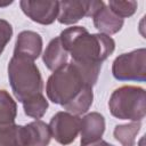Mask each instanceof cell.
<instances>
[{"label": "cell", "mask_w": 146, "mask_h": 146, "mask_svg": "<svg viewBox=\"0 0 146 146\" xmlns=\"http://www.w3.org/2000/svg\"><path fill=\"white\" fill-rule=\"evenodd\" d=\"M60 42L73 63L84 66H100L113 54L114 40L106 34L89 33L83 26L67 27L59 34Z\"/></svg>", "instance_id": "cell-1"}, {"label": "cell", "mask_w": 146, "mask_h": 146, "mask_svg": "<svg viewBox=\"0 0 146 146\" xmlns=\"http://www.w3.org/2000/svg\"><path fill=\"white\" fill-rule=\"evenodd\" d=\"M8 79L14 96L21 103L42 94L43 81L34 60L13 55L8 63Z\"/></svg>", "instance_id": "cell-2"}, {"label": "cell", "mask_w": 146, "mask_h": 146, "mask_svg": "<svg viewBox=\"0 0 146 146\" xmlns=\"http://www.w3.org/2000/svg\"><path fill=\"white\" fill-rule=\"evenodd\" d=\"M87 87L90 86L86 83L78 67L70 62L48 78L46 94L50 102L64 107L75 99Z\"/></svg>", "instance_id": "cell-3"}, {"label": "cell", "mask_w": 146, "mask_h": 146, "mask_svg": "<svg viewBox=\"0 0 146 146\" xmlns=\"http://www.w3.org/2000/svg\"><path fill=\"white\" fill-rule=\"evenodd\" d=\"M111 114L120 120L140 122L146 114V94L137 86H122L113 91L108 100Z\"/></svg>", "instance_id": "cell-4"}, {"label": "cell", "mask_w": 146, "mask_h": 146, "mask_svg": "<svg viewBox=\"0 0 146 146\" xmlns=\"http://www.w3.org/2000/svg\"><path fill=\"white\" fill-rule=\"evenodd\" d=\"M112 74L119 81L146 80V49L139 48L121 54L112 64Z\"/></svg>", "instance_id": "cell-5"}, {"label": "cell", "mask_w": 146, "mask_h": 146, "mask_svg": "<svg viewBox=\"0 0 146 146\" xmlns=\"http://www.w3.org/2000/svg\"><path fill=\"white\" fill-rule=\"evenodd\" d=\"M81 117L70 112H57L49 122L51 137L60 145L72 144L80 132Z\"/></svg>", "instance_id": "cell-6"}, {"label": "cell", "mask_w": 146, "mask_h": 146, "mask_svg": "<svg viewBox=\"0 0 146 146\" xmlns=\"http://www.w3.org/2000/svg\"><path fill=\"white\" fill-rule=\"evenodd\" d=\"M103 5V1H58L57 21L64 25H73L83 17H92Z\"/></svg>", "instance_id": "cell-7"}, {"label": "cell", "mask_w": 146, "mask_h": 146, "mask_svg": "<svg viewBox=\"0 0 146 146\" xmlns=\"http://www.w3.org/2000/svg\"><path fill=\"white\" fill-rule=\"evenodd\" d=\"M19 6L30 19L42 25L52 24L58 16V1L22 0Z\"/></svg>", "instance_id": "cell-8"}, {"label": "cell", "mask_w": 146, "mask_h": 146, "mask_svg": "<svg viewBox=\"0 0 146 146\" xmlns=\"http://www.w3.org/2000/svg\"><path fill=\"white\" fill-rule=\"evenodd\" d=\"M42 50V38L34 31H22L16 39L14 55L35 60Z\"/></svg>", "instance_id": "cell-9"}, {"label": "cell", "mask_w": 146, "mask_h": 146, "mask_svg": "<svg viewBox=\"0 0 146 146\" xmlns=\"http://www.w3.org/2000/svg\"><path fill=\"white\" fill-rule=\"evenodd\" d=\"M105 131V119L98 112H91L84 115L80 122L81 144H89L102 139Z\"/></svg>", "instance_id": "cell-10"}, {"label": "cell", "mask_w": 146, "mask_h": 146, "mask_svg": "<svg viewBox=\"0 0 146 146\" xmlns=\"http://www.w3.org/2000/svg\"><path fill=\"white\" fill-rule=\"evenodd\" d=\"M92 19H94L95 27L102 34H106V35L117 33L122 29L124 23V19L115 15L105 3L100 9H98L95 13V15L92 16Z\"/></svg>", "instance_id": "cell-11"}, {"label": "cell", "mask_w": 146, "mask_h": 146, "mask_svg": "<svg viewBox=\"0 0 146 146\" xmlns=\"http://www.w3.org/2000/svg\"><path fill=\"white\" fill-rule=\"evenodd\" d=\"M68 52L63 47L59 36L50 40L42 55V60L48 70L55 72L67 64Z\"/></svg>", "instance_id": "cell-12"}, {"label": "cell", "mask_w": 146, "mask_h": 146, "mask_svg": "<svg viewBox=\"0 0 146 146\" xmlns=\"http://www.w3.org/2000/svg\"><path fill=\"white\" fill-rule=\"evenodd\" d=\"M24 127L25 146H48L51 139L49 125L41 120H35Z\"/></svg>", "instance_id": "cell-13"}, {"label": "cell", "mask_w": 146, "mask_h": 146, "mask_svg": "<svg viewBox=\"0 0 146 146\" xmlns=\"http://www.w3.org/2000/svg\"><path fill=\"white\" fill-rule=\"evenodd\" d=\"M0 146H25L24 127L15 123L0 125Z\"/></svg>", "instance_id": "cell-14"}, {"label": "cell", "mask_w": 146, "mask_h": 146, "mask_svg": "<svg viewBox=\"0 0 146 146\" xmlns=\"http://www.w3.org/2000/svg\"><path fill=\"white\" fill-rule=\"evenodd\" d=\"M17 115V104L6 90H0V125L15 123Z\"/></svg>", "instance_id": "cell-15"}, {"label": "cell", "mask_w": 146, "mask_h": 146, "mask_svg": "<svg viewBox=\"0 0 146 146\" xmlns=\"http://www.w3.org/2000/svg\"><path fill=\"white\" fill-rule=\"evenodd\" d=\"M140 122H130L125 124H117L114 129V138L122 146H135L136 137L140 131Z\"/></svg>", "instance_id": "cell-16"}, {"label": "cell", "mask_w": 146, "mask_h": 146, "mask_svg": "<svg viewBox=\"0 0 146 146\" xmlns=\"http://www.w3.org/2000/svg\"><path fill=\"white\" fill-rule=\"evenodd\" d=\"M94 100V92L91 87H87L75 99H73L71 103L65 105L63 108L66 110V112H70L74 115H81L84 114L91 106Z\"/></svg>", "instance_id": "cell-17"}, {"label": "cell", "mask_w": 146, "mask_h": 146, "mask_svg": "<svg viewBox=\"0 0 146 146\" xmlns=\"http://www.w3.org/2000/svg\"><path fill=\"white\" fill-rule=\"evenodd\" d=\"M22 104H23L24 113L27 116L33 117L35 120L41 119L48 110V100L46 99L43 94H39V95L32 97L31 99L25 100Z\"/></svg>", "instance_id": "cell-18"}, {"label": "cell", "mask_w": 146, "mask_h": 146, "mask_svg": "<svg viewBox=\"0 0 146 146\" xmlns=\"http://www.w3.org/2000/svg\"><path fill=\"white\" fill-rule=\"evenodd\" d=\"M108 8L119 17L121 18H125V17H130L135 14L138 3L136 1H115L112 0L108 2Z\"/></svg>", "instance_id": "cell-19"}, {"label": "cell", "mask_w": 146, "mask_h": 146, "mask_svg": "<svg viewBox=\"0 0 146 146\" xmlns=\"http://www.w3.org/2000/svg\"><path fill=\"white\" fill-rule=\"evenodd\" d=\"M13 35V26L9 22L0 18V55L5 50V47L10 41Z\"/></svg>", "instance_id": "cell-20"}, {"label": "cell", "mask_w": 146, "mask_h": 146, "mask_svg": "<svg viewBox=\"0 0 146 146\" xmlns=\"http://www.w3.org/2000/svg\"><path fill=\"white\" fill-rule=\"evenodd\" d=\"M80 146H113L112 144L103 140V139H99L97 141H94V143H89V144H81Z\"/></svg>", "instance_id": "cell-21"}, {"label": "cell", "mask_w": 146, "mask_h": 146, "mask_svg": "<svg viewBox=\"0 0 146 146\" xmlns=\"http://www.w3.org/2000/svg\"><path fill=\"white\" fill-rule=\"evenodd\" d=\"M13 3V0L10 1H6V2H0V7H6V6H9Z\"/></svg>", "instance_id": "cell-22"}]
</instances>
